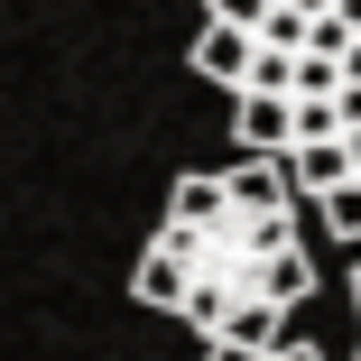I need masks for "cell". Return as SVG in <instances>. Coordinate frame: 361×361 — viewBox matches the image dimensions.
<instances>
[{
  "label": "cell",
  "instance_id": "3957f363",
  "mask_svg": "<svg viewBox=\"0 0 361 361\" xmlns=\"http://www.w3.org/2000/svg\"><path fill=\"white\" fill-rule=\"evenodd\" d=\"M232 139H241V158H287V102L278 93H232Z\"/></svg>",
  "mask_w": 361,
  "mask_h": 361
},
{
  "label": "cell",
  "instance_id": "ba28073f",
  "mask_svg": "<svg viewBox=\"0 0 361 361\" xmlns=\"http://www.w3.org/2000/svg\"><path fill=\"white\" fill-rule=\"evenodd\" d=\"M352 324H361V259H352Z\"/></svg>",
  "mask_w": 361,
  "mask_h": 361
},
{
  "label": "cell",
  "instance_id": "8992f818",
  "mask_svg": "<svg viewBox=\"0 0 361 361\" xmlns=\"http://www.w3.org/2000/svg\"><path fill=\"white\" fill-rule=\"evenodd\" d=\"M287 65H297V56H269V47H259V56H250V84H241V93H278V102H287Z\"/></svg>",
  "mask_w": 361,
  "mask_h": 361
},
{
  "label": "cell",
  "instance_id": "6da1fadb",
  "mask_svg": "<svg viewBox=\"0 0 361 361\" xmlns=\"http://www.w3.org/2000/svg\"><path fill=\"white\" fill-rule=\"evenodd\" d=\"M130 297L195 324L204 343L232 352H278L287 315L315 297V259L297 232V195H287L278 158H232V167H195L167 185L158 241L139 250Z\"/></svg>",
  "mask_w": 361,
  "mask_h": 361
},
{
  "label": "cell",
  "instance_id": "52a82bcc",
  "mask_svg": "<svg viewBox=\"0 0 361 361\" xmlns=\"http://www.w3.org/2000/svg\"><path fill=\"white\" fill-rule=\"evenodd\" d=\"M204 361H324L315 343H278V352H232V343H204Z\"/></svg>",
  "mask_w": 361,
  "mask_h": 361
},
{
  "label": "cell",
  "instance_id": "277c9868",
  "mask_svg": "<svg viewBox=\"0 0 361 361\" xmlns=\"http://www.w3.org/2000/svg\"><path fill=\"white\" fill-rule=\"evenodd\" d=\"M315 213H324V232H334V241H352V250H361V176H352V185H334V195H315Z\"/></svg>",
  "mask_w": 361,
  "mask_h": 361
},
{
  "label": "cell",
  "instance_id": "5b68a950",
  "mask_svg": "<svg viewBox=\"0 0 361 361\" xmlns=\"http://www.w3.org/2000/svg\"><path fill=\"white\" fill-rule=\"evenodd\" d=\"M204 19H213V28H241V37H259L269 0H204Z\"/></svg>",
  "mask_w": 361,
  "mask_h": 361
},
{
  "label": "cell",
  "instance_id": "7a4b0ae2",
  "mask_svg": "<svg viewBox=\"0 0 361 361\" xmlns=\"http://www.w3.org/2000/svg\"><path fill=\"white\" fill-rule=\"evenodd\" d=\"M250 56H259V37H241V28H195V47H185V65H195V75L204 84H223V93H241L250 84Z\"/></svg>",
  "mask_w": 361,
  "mask_h": 361
}]
</instances>
